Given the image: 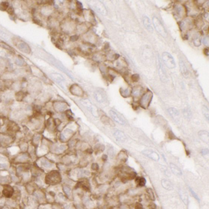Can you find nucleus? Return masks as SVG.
<instances>
[{"label":"nucleus","mask_w":209,"mask_h":209,"mask_svg":"<svg viewBox=\"0 0 209 209\" xmlns=\"http://www.w3.org/2000/svg\"><path fill=\"white\" fill-rule=\"evenodd\" d=\"M162 59L164 65L169 68H174L176 67V63L173 56L169 53L163 52L162 54Z\"/></svg>","instance_id":"obj_1"},{"label":"nucleus","mask_w":209,"mask_h":209,"mask_svg":"<svg viewBox=\"0 0 209 209\" xmlns=\"http://www.w3.org/2000/svg\"><path fill=\"white\" fill-rule=\"evenodd\" d=\"M153 25L155 27V29L157 31V32L158 33H160L162 37L164 38H166L167 36V32L165 28L164 27V26L162 25V24L161 23V22L159 20L157 17H154L153 18Z\"/></svg>","instance_id":"obj_2"},{"label":"nucleus","mask_w":209,"mask_h":209,"mask_svg":"<svg viewBox=\"0 0 209 209\" xmlns=\"http://www.w3.org/2000/svg\"><path fill=\"white\" fill-rule=\"evenodd\" d=\"M157 64H158L157 66H158L159 76H160V80L162 82H166L168 80V78H167L166 71H165L164 67H163V65L162 64L160 58H158V59H157Z\"/></svg>","instance_id":"obj_3"},{"label":"nucleus","mask_w":209,"mask_h":209,"mask_svg":"<svg viewBox=\"0 0 209 209\" xmlns=\"http://www.w3.org/2000/svg\"><path fill=\"white\" fill-rule=\"evenodd\" d=\"M152 97H153V93L151 91H147L142 96V98L140 99V102H139L142 107H144L145 109L147 108L149 106Z\"/></svg>","instance_id":"obj_4"},{"label":"nucleus","mask_w":209,"mask_h":209,"mask_svg":"<svg viewBox=\"0 0 209 209\" xmlns=\"http://www.w3.org/2000/svg\"><path fill=\"white\" fill-rule=\"evenodd\" d=\"M142 153L148 158H149L154 161H158L160 159V156L158 153L155 152L154 150H150V149H145L142 151Z\"/></svg>","instance_id":"obj_5"},{"label":"nucleus","mask_w":209,"mask_h":209,"mask_svg":"<svg viewBox=\"0 0 209 209\" xmlns=\"http://www.w3.org/2000/svg\"><path fill=\"white\" fill-rule=\"evenodd\" d=\"M109 113L110 117L112 118V119L114 120L116 122H117L118 123H119L121 125L125 124V121L123 119L122 117H121L119 114H117L116 111H114V110H110Z\"/></svg>","instance_id":"obj_6"},{"label":"nucleus","mask_w":209,"mask_h":209,"mask_svg":"<svg viewBox=\"0 0 209 209\" xmlns=\"http://www.w3.org/2000/svg\"><path fill=\"white\" fill-rule=\"evenodd\" d=\"M93 7L97 11H98L99 13L102 14V15H106L107 14V10H106L105 6L103 5V3L100 2H96L93 4Z\"/></svg>","instance_id":"obj_7"},{"label":"nucleus","mask_w":209,"mask_h":209,"mask_svg":"<svg viewBox=\"0 0 209 209\" xmlns=\"http://www.w3.org/2000/svg\"><path fill=\"white\" fill-rule=\"evenodd\" d=\"M113 135L117 141L120 142H124L126 141V136L123 132L120 130H115L113 133Z\"/></svg>","instance_id":"obj_8"},{"label":"nucleus","mask_w":209,"mask_h":209,"mask_svg":"<svg viewBox=\"0 0 209 209\" xmlns=\"http://www.w3.org/2000/svg\"><path fill=\"white\" fill-rule=\"evenodd\" d=\"M179 66H180V69H181V72L182 73V75H183L185 78H187L188 75H189V71L187 68L185 63L182 61V59H181L179 60Z\"/></svg>","instance_id":"obj_9"},{"label":"nucleus","mask_w":209,"mask_h":209,"mask_svg":"<svg viewBox=\"0 0 209 209\" xmlns=\"http://www.w3.org/2000/svg\"><path fill=\"white\" fill-rule=\"evenodd\" d=\"M143 23H144V25L145 28H146L148 31L153 32V27H152V25H151L150 19H149L147 16H144L143 17Z\"/></svg>","instance_id":"obj_10"},{"label":"nucleus","mask_w":209,"mask_h":209,"mask_svg":"<svg viewBox=\"0 0 209 209\" xmlns=\"http://www.w3.org/2000/svg\"><path fill=\"white\" fill-rule=\"evenodd\" d=\"M169 167L170 169H171V171H172V172L174 174H175L176 176H182V174H183L182 171H181V169L178 168L176 165H175L174 164H172V163H171V164H169Z\"/></svg>","instance_id":"obj_11"},{"label":"nucleus","mask_w":209,"mask_h":209,"mask_svg":"<svg viewBox=\"0 0 209 209\" xmlns=\"http://www.w3.org/2000/svg\"><path fill=\"white\" fill-rule=\"evenodd\" d=\"M162 186L163 187V188H164L167 190H172L174 189V187L172 183L169 181H168L167 179H162L161 181Z\"/></svg>","instance_id":"obj_12"},{"label":"nucleus","mask_w":209,"mask_h":209,"mask_svg":"<svg viewBox=\"0 0 209 209\" xmlns=\"http://www.w3.org/2000/svg\"><path fill=\"white\" fill-rule=\"evenodd\" d=\"M179 195H180V197H181V200L183 201L185 205H187V203L189 202V199H188V196L186 194V192L183 191V189H180L179 190Z\"/></svg>","instance_id":"obj_13"},{"label":"nucleus","mask_w":209,"mask_h":209,"mask_svg":"<svg viewBox=\"0 0 209 209\" xmlns=\"http://www.w3.org/2000/svg\"><path fill=\"white\" fill-rule=\"evenodd\" d=\"M142 90H143V89H142L141 86H137L136 87L134 88L133 90L131 92H132V95H133L135 97H139V96L141 95V93H142Z\"/></svg>","instance_id":"obj_14"},{"label":"nucleus","mask_w":209,"mask_h":209,"mask_svg":"<svg viewBox=\"0 0 209 209\" xmlns=\"http://www.w3.org/2000/svg\"><path fill=\"white\" fill-rule=\"evenodd\" d=\"M199 135L201 140H203L204 142H208V134L206 131H201L199 132Z\"/></svg>","instance_id":"obj_15"},{"label":"nucleus","mask_w":209,"mask_h":209,"mask_svg":"<svg viewBox=\"0 0 209 209\" xmlns=\"http://www.w3.org/2000/svg\"><path fill=\"white\" fill-rule=\"evenodd\" d=\"M168 112L169 113L170 116H172L173 118H176V117H179V112L175 108H171L168 109Z\"/></svg>","instance_id":"obj_16"},{"label":"nucleus","mask_w":209,"mask_h":209,"mask_svg":"<svg viewBox=\"0 0 209 209\" xmlns=\"http://www.w3.org/2000/svg\"><path fill=\"white\" fill-rule=\"evenodd\" d=\"M9 6H10V4L8 2H2L0 3V10L1 11H7Z\"/></svg>","instance_id":"obj_17"},{"label":"nucleus","mask_w":209,"mask_h":209,"mask_svg":"<svg viewBox=\"0 0 209 209\" xmlns=\"http://www.w3.org/2000/svg\"><path fill=\"white\" fill-rule=\"evenodd\" d=\"M25 96V94L24 91H17L15 93V98H16V100L18 101H21L23 99V98Z\"/></svg>","instance_id":"obj_18"},{"label":"nucleus","mask_w":209,"mask_h":209,"mask_svg":"<svg viewBox=\"0 0 209 209\" xmlns=\"http://www.w3.org/2000/svg\"><path fill=\"white\" fill-rule=\"evenodd\" d=\"M94 96L96 100H97L98 102H103V96L99 92H96L94 93Z\"/></svg>","instance_id":"obj_19"},{"label":"nucleus","mask_w":209,"mask_h":209,"mask_svg":"<svg viewBox=\"0 0 209 209\" xmlns=\"http://www.w3.org/2000/svg\"><path fill=\"white\" fill-rule=\"evenodd\" d=\"M41 164L43 167H46V168H50V167H52V164L49 161H47V160H45V159H43L41 162Z\"/></svg>","instance_id":"obj_20"},{"label":"nucleus","mask_w":209,"mask_h":209,"mask_svg":"<svg viewBox=\"0 0 209 209\" xmlns=\"http://www.w3.org/2000/svg\"><path fill=\"white\" fill-rule=\"evenodd\" d=\"M202 112H203L204 117H206V119L208 120V107L206 106H203L202 107Z\"/></svg>","instance_id":"obj_21"},{"label":"nucleus","mask_w":209,"mask_h":209,"mask_svg":"<svg viewBox=\"0 0 209 209\" xmlns=\"http://www.w3.org/2000/svg\"><path fill=\"white\" fill-rule=\"evenodd\" d=\"M13 193V189L11 187H6L5 189H4V194L5 195H6L7 197H10Z\"/></svg>","instance_id":"obj_22"},{"label":"nucleus","mask_w":209,"mask_h":209,"mask_svg":"<svg viewBox=\"0 0 209 209\" xmlns=\"http://www.w3.org/2000/svg\"><path fill=\"white\" fill-rule=\"evenodd\" d=\"M131 93V90L129 89H123V93H121V95L124 97H128V96H130Z\"/></svg>","instance_id":"obj_23"},{"label":"nucleus","mask_w":209,"mask_h":209,"mask_svg":"<svg viewBox=\"0 0 209 209\" xmlns=\"http://www.w3.org/2000/svg\"><path fill=\"white\" fill-rule=\"evenodd\" d=\"M6 11L8 12V13L9 14V15H13L14 13H15V10H14V8L12 6H10Z\"/></svg>","instance_id":"obj_24"},{"label":"nucleus","mask_w":209,"mask_h":209,"mask_svg":"<svg viewBox=\"0 0 209 209\" xmlns=\"http://www.w3.org/2000/svg\"><path fill=\"white\" fill-rule=\"evenodd\" d=\"M194 44H195V46H197V47H199V46H200L201 44V40L199 37H197V38H196V39H195V41H194Z\"/></svg>","instance_id":"obj_25"},{"label":"nucleus","mask_w":209,"mask_h":209,"mask_svg":"<svg viewBox=\"0 0 209 209\" xmlns=\"http://www.w3.org/2000/svg\"><path fill=\"white\" fill-rule=\"evenodd\" d=\"M131 79H132V80L133 81V82H138L139 80V75H137V74H135V75H132V78H131Z\"/></svg>","instance_id":"obj_26"},{"label":"nucleus","mask_w":209,"mask_h":209,"mask_svg":"<svg viewBox=\"0 0 209 209\" xmlns=\"http://www.w3.org/2000/svg\"><path fill=\"white\" fill-rule=\"evenodd\" d=\"M138 183H139V185L140 186H144L145 184H146V179L144 178H140L139 179Z\"/></svg>","instance_id":"obj_27"},{"label":"nucleus","mask_w":209,"mask_h":209,"mask_svg":"<svg viewBox=\"0 0 209 209\" xmlns=\"http://www.w3.org/2000/svg\"><path fill=\"white\" fill-rule=\"evenodd\" d=\"M2 46L4 48L6 49L7 50H9V51H13V50L9 45H8L7 44H5V43H2Z\"/></svg>","instance_id":"obj_28"},{"label":"nucleus","mask_w":209,"mask_h":209,"mask_svg":"<svg viewBox=\"0 0 209 209\" xmlns=\"http://www.w3.org/2000/svg\"><path fill=\"white\" fill-rule=\"evenodd\" d=\"M189 191L191 192V194H192V195H193V196H194V197L196 198V199H197L198 201H199V197H198L197 195V194H196V193H195V192H194L193 190H192V188H190V187H189Z\"/></svg>","instance_id":"obj_29"},{"label":"nucleus","mask_w":209,"mask_h":209,"mask_svg":"<svg viewBox=\"0 0 209 209\" xmlns=\"http://www.w3.org/2000/svg\"><path fill=\"white\" fill-rule=\"evenodd\" d=\"M203 44L205 45L208 46V36H206V37L203 39Z\"/></svg>","instance_id":"obj_30"},{"label":"nucleus","mask_w":209,"mask_h":209,"mask_svg":"<svg viewBox=\"0 0 209 209\" xmlns=\"http://www.w3.org/2000/svg\"><path fill=\"white\" fill-rule=\"evenodd\" d=\"M27 159V157L25 156V155H23V156H20V157L18 158V160H20V161H25Z\"/></svg>","instance_id":"obj_31"},{"label":"nucleus","mask_w":209,"mask_h":209,"mask_svg":"<svg viewBox=\"0 0 209 209\" xmlns=\"http://www.w3.org/2000/svg\"><path fill=\"white\" fill-rule=\"evenodd\" d=\"M64 190H65V192H66V194H68V195H70V189L69 187H64Z\"/></svg>","instance_id":"obj_32"},{"label":"nucleus","mask_w":209,"mask_h":209,"mask_svg":"<svg viewBox=\"0 0 209 209\" xmlns=\"http://www.w3.org/2000/svg\"><path fill=\"white\" fill-rule=\"evenodd\" d=\"M78 39V36H71V38H70V41H77Z\"/></svg>","instance_id":"obj_33"},{"label":"nucleus","mask_w":209,"mask_h":209,"mask_svg":"<svg viewBox=\"0 0 209 209\" xmlns=\"http://www.w3.org/2000/svg\"><path fill=\"white\" fill-rule=\"evenodd\" d=\"M201 153H202V155H206V154L208 153V150L206 149V148L202 149V150H201Z\"/></svg>","instance_id":"obj_34"},{"label":"nucleus","mask_w":209,"mask_h":209,"mask_svg":"<svg viewBox=\"0 0 209 209\" xmlns=\"http://www.w3.org/2000/svg\"><path fill=\"white\" fill-rule=\"evenodd\" d=\"M0 167H2V168H4V169H6V168H7V167H8V164L6 163V164H0Z\"/></svg>","instance_id":"obj_35"},{"label":"nucleus","mask_w":209,"mask_h":209,"mask_svg":"<svg viewBox=\"0 0 209 209\" xmlns=\"http://www.w3.org/2000/svg\"><path fill=\"white\" fill-rule=\"evenodd\" d=\"M77 6H78V8H79V9L82 8V4H81L80 2H77Z\"/></svg>","instance_id":"obj_36"},{"label":"nucleus","mask_w":209,"mask_h":209,"mask_svg":"<svg viewBox=\"0 0 209 209\" xmlns=\"http://www.w3.org/2000/svg\"><path fill=\"white\" fill-rule=\"evenodd\" d=\"M6 160V159L5 158V157L0 156V162H5Z\"/></svg>","instance_id":"obj_37"},{"label":"nucleus","mask_w":209,"mask_h":209,"mask_svg":"<svg viewBox=\"0 0 209 209\" xmlns=\"http://www.w3.org/2000/svg\"><path fill=\"white\" fill-rule=\"evenodd\" d=\"M11 178H12V180H13V181H14V182H15V181H17V178L16 177H15V176H13Z\"/></svg>","instance_id":"obj_38"},{"label":"nucleus","mask_w":209,"mask_h":209,"mask_svg":"<svg viewBox=\"0 0 209 209\" xmlns=\"http://www.w3.org/2000/svg\"><path fill=\"white\" fill-rule=\"evenodd\" d=\"M4 209H8V208H4Z\"/></svg>","instance_id":"obj_39"}]
</instances>
